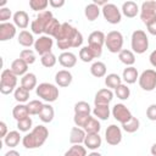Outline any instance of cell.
Masks as SVG:
<instances>
[{
    "mask_svg": "<svg viewBox=\"0 0 156 156\" xmlns=\"http://www.w3.org/2000/svg\"><path fill=\"white\" fill-rule=\"evenodd\" d=\"M48 136H49L48 128L43 124H39V126L34 127L29 133H27L22 138V145L26 149H29V150L38 149V147L44 145Z\"/></svg>",
    "mask_w": 156,
    "mask_h": 156,
    "instance_id": "1",
    "label": "cell"
},
{
    "mask_svg": "<svg viewBox=\"0 0 156 156\" xmlns=\"http://www.w3.org/2000/svg\"><path fill=\"white\" fill-rule=\"evenodd\" d=\"M77 32H78V29L76 27H73L72 24H69L67 22H63L61 24V28H60L57 35L55 37L57 48L62 51H67L68 49L73 48V39H74V35Z\"/></svg>",
    "mask_w": 156,
    "mask_h": 156,
    "instance_id": "2",
    "label": "cell"
},
{
    "mask_svg": "<svg viewBox=\"0 0 156 156\" xmlns=\"http://www.w3.org/2000/svg\"><path fill=\"white\" fill-rule=\"evenodd\" d=\"M17 76L10 68L4 69L0 76V93L4 95L13 93L17 88Z\"/></svg>",
    "mask_w": 156,
    "mask_h": 156,
    "instance_id": "3",
    "label": "cell"
},
{
    "mask_svg": "<svg viewBox=\"0 0 156 156\" xmlns=\"http://www.w3.org/2000/svg\"><path fill=\"white\" fill-rule=\"evenodd\" d=\"M130 46L134 54H138V55L144 54L149 49V38L146 33L141 29L134 30L130 38Z\"/></svg>",
    "mask_w": 156,
    "mask_h": 156,
    "instance_id": "4",
    "label": "cell"
},
{
    "mask_svg": "<svg viewBox=\"0 0 156 156\" xmlns=\"http://www.w3.org/2000/svg\"><path fill=\"white\" fill-rule=\"evenodd\" d=\"M35 93L41 100L46 101L48 104L56 101L58 98V88L51 83H48V82L40 83L35 88Z\"/></svg>",
    "mask_w": 156,
    "mask_h": 156,
    "instance_id": "5",
    "label": "cell"
},
{
    "mask_svg": "<svg viewBox=\"0 0 156 156\" xmlns=\"http://www.w3.org/2000/svg\"><path fill=\"white\" fill-rule=\"evenodd\" d=\"M106 35L101 30H94L88 37V46L93 51L95 58H99L102 54V46L105 45Z\"/></svg>",
    "mask_w": 156,
    "mask_h": 156,
    "instance_id": "6",
    "label": "cell"
},
{
    "mask_svg": "<svg viewBox=\"0 0 156 156\" xmlns=\"http://www.w3.org/2000/svg\"><path fill=\"white\" fill-rule=\"evenodd\" d=\"M52 18H54L52 12L49 11V10H45L43 12H39L38 16L30 23V30H32V33L33 34H37V35H40L41 33H44L45 27L48 26V23Z\"/></svg>",
    "mask_w": 156,
    "mask_h": 156,
    "instance_id": "7",
    "label": "cell"
},
{
    "mask_svg": "<svg viewBox=\"0 0 156 156\" xmlns=\"http://www.w3.org/2000/svg\"><path fill=\"white\" fill-rule=\"evenodd\" d=\"M105 45L112 54H119L123 50V35L118 30H111L106 34Z\"/></svg>",
    "mask_w": 156,
    "mask_h": 156,
    "instance_id": "8",
    "label": "cell"
},
{
    "mask_svg": "<svg viewBox=\"0 0 156 156\" xmlns=\"http://www.w3.org/2000/svg\"><path fill=\"white\" fill-rule=\"evenodd\" d=\"M101 12L104 18L110 24H118L122 20V11L112 2H107L104 7H101Z\"/></svg>",
    "mask_w": 156,
    "mask_h": 156,
    "instance_id": "9",
    "label": "cell"
},
{
    "mask_svg": "<svg viewBox=\"0 0 156 156\" xmlns=\"http://www.w3.org/2000/svg\"><path fill=\"white\" fill-rule=\"evenodd\" d=\"M139 87L145 91H152L156 88V71L145 69L141 72L138 79Z\"/></svg>",
    "mask_w": 156,
    "mask_h": 156,
    "instance_id": "10",
    "label": "cell"
},
{
    "mask_svg": "<svg viewBox=\"0 0 156 156\" xmlns=\"http://www.w3.org/2000/svg\"><path fill=\"white\" fill-rule=\"evenodd\" d=\"M156 17V2L152 0L144 1L140 6V20L144 24H147Z\"/></svg>",
    "mask_w": 156,
    "mask_h": 156,
    "instance_id": "11",
    "label": "cell"
},
{
    "mask_svg": "<svg viewBox=\"0 0 156 156\" xmlns=\"http://www.w3.org/2000/svg\"><path fill=\"white\" fill-rule=\"evenodd\" d=\"M54 45V39L49 35H39L38 39H35L34 43V51L37 54H39L40 56L51 52Z\"/></svg>",
    "mask_w": 156,
    "mask_h": 156,
    "instance_id": "12",
    "label": "cell"
},
{
    "mask_svg": "<svg viewBox=\"0 0 156 156\" xmlns=\"http://www.w3.org/2000/svg\"><path fill=\"white\" fill-rule=\"evenodd\" d=\"M111 113H112L113 118H115L117 122H119L121 124L127 123V122L130 121L132 117H133L132 112L129 111V108H128L124 104H116V105L112 107Z\"/></svg>",
    "mask_w": 156,
    "mask_h": 156,
    "instance_id": "13",
    "label": "cell"
},
{
    "mask_svg": "<svg viewBox=\"0 0 156 156\" xmlns=\"http://www.w3.org/2000/svg\"><path fill=\"white\" fill-rule=\"evenodd\" d=\"M105 140L108 145H118L122 141V129L116 124H110L105 130Z\"/></svg>",
    "mask_w": 156,
    "mask_h": 156,
    "instance_id": "14",
    "label": "cell"
},
{
    "mask_svg": "<svg viewBox=\"0 0 156 156\" xmlns=\"http://www.w3.org/2000/svg\"><path fill=\"white\" fill-rule=\"evenodd\" d=\"M113 99V93L108 88H104L98 90L94 98V105H110Z\"/></svg>",
    "mask_w": 156,
    "mask_h": 156,
    "instance_id": "15",
    "label": "cell"
},
{
    "mask_svg": "<svg viewBox=\"0 0 156 156\" xmlns=\"http://www.w3.org/2000/svg\"><path fill=\"white\" fill-rule=\"evenodd\" d=\"M16 35V26L10 22L0 23V41L11 40Z\"/></svg>",
    "mask_w": 156,
    "mask_h": 156,
    "instance_id": "16",
    "label": "cell"
},
{
    "mask_svg": "<svg viewBox=\"0 0 156 156\" xmlns=\"http://www.w3.org/2000/svg\"><path fill=\"white\" fill-rule=\"evenodd\" d=\"M12 18H13V24H15L17 28L22 29V30H24V29L29 26V16H28V13H27L26 11H23V10L16 11V12L13 13Z\"/></svg>",
    "mask_w": 156,
    "mask_h": 156,
    "instance_id": "17",
    "label": "cell"
},
{
    "mask_svg": "<svg viewBox=\"0 0 156 156\" xmlns=\"http://www.w3.org/2000/svg\"><path fill=\"white\" fill-rule=\"evenodd\" d=\"M58 63L65 68H72L77 63V56L71 51H62L58 55Z\"/></svg>",
    "mask_w": 156,
    "mask_h": 156,
    "instance_id": "18",
    "label": "cell"
},
{
    "mask_svg": "<svg viewBox=\"0 0 156 156\" xmlns=\"http://www.w3.org/2000/svg\"><path fill=\"white\" fill-rule=\"evenodd\" d=\"M72 80H73V76H72V73H71L69 71H67V69H61V71H58V72L55 74V82H56V84H57L58 87H61V88L68 87V85L72 83Z\"/></svg>",
    "mask_w": 156,
    "mask_h": 156,
    "instance_id": "19",
    "label": "cell"
},
{
    "mask_svg": "<svg viewBox=\"0 0 156 156\" xmlns=\"http://www.w3.org/2000/svg\"><path fill=\"white\" fill-rule=\"evenodd\" d=\"M102 139L99 135V133H91V134H87L85 139H84V146L91 151H95L96 149H99L101 146Z\"/></svg>",
    "mask_w": 156,
    "mask_h": 156,
    "instance_id": "20",
    "label": "cell"
},
{
    "mask_svg": "<svg viewBox=\"0 0 156 156\" xmlns=\"http://www.w3.org/2000/svg\"><path fill=\"white\" fill-rule=\"evenodd\" d=\"M121 10H122V13H123L126 17H128V18H134V17L140 12V9H139L138 4L134 2V1H130V0L123 2Z\"/></svg>",
    "mask_w": 156,
    "mask_h": 156,
    "instance_id": "21",
    "label": "cell"
},
{
    "mask_svg": "<svg viewBox=\"0 0 156 156\" xmlns=\"http://www.w3.org/2000/svg\"><path fill=\"white\" fill-rule=\"evenodd\" d=\"M28 63H26L22 58H16L12 61L10 69L17 76V77H23L24 74L28 73Z\"/></svg>",
    "mask_w": 156,
    "mask_h": 156,
    "instance_id": "22",
    "label": "cell"
},
{
    "mask_svg": "<svg viewBox=\"0 0 156 156\" xmlns=\"http://www.w3.org/2000/svg\"><path fill=\"white\" fill-rule=\"evenodd\" d=\"M87 136V133L83 128L79 127H73L71 129L69 133V143L72 145H77V144H84V139Z\"/></svg>",
    "mask_w": 156,
    "mask_h": 156,
    "instance_id": "23",
    "label": "cell"
},
{
    "mask_svg": "<svg viewBox=\"0 0 156 156\" xmlns=\"http://www.w3.org/2000/svg\"><path fill=\"white\" fill-rule=\"evenodd\" d=\"M122 79L127 83V84H134L138 79H139V73L138 69L134 66H129L126 67L122 72Z\"/></svg>",
    "mask_w": 156,
    "mask_h": 156,
    "instance_id": "24",
    "label": "cell"
},
{
    "mask_svg": "<svg viewBox=\"0 0 156 156\" xmlns=\"http://www.w3.org/2000/svg\"><path fill=\"white\" fill-rule=\"evenodd\" d=\"M17 41L20 45L24 46V48H30L32 45H34L35 40H34V37H33V33L32 32H28V30H21L18 37H17Z\"/></svg>",
    "mask_w": 156,
    "mask_h": 156,
    "instance_id": "25",
    "label": "cell"
},
{
    "mask_svg": "<svg viewBox=\"0 0 156 156\" xmlns=\"http://www.w3.org/2000/svg\"><path fill=\"white\" fill-rule=\"evenodd\" d=\"M93 115L98 119L106 121L110 118V115H111L110 106L108 105H95V107L93 108Z\"/></svg>",
    "mask_w": 156,
    "mask_h": 156,
    "instance_id": "26",
    "label": "cell"
},
{
    "mask_svg": "<svg viewBox=\"0 0 156 156\" xmlns=\"http://www.w3.org/2000/svg\"><path fill=\"white\" fill-rule=\"evenodd\" d=\"M20 141H22V138H21V134H20V130H10L7 133V135L4 138V143L6 146L13 149L16 147Z\"/></svg>",
    "mask_w": 156,
    "mask_h": 156,
    "instance_id": "27",
    "label": "cell"
},
{
    "mask_svg": "<svg viewBox=\"0 0 156 156\" xmlns=\"http://www.w3.org/2000/svg\"><path fill=\"white\" fill-rule=\"evenodd\" d=\"M39 119L43 122V123H50L52 119H54V116H55V111H54V107L50 105V104H44L41 111L39 112Z\"/></svg>",
    "mask_w": 156,
    "mask_h": 156,
    "instance_id": "28",
    "label": "cell"
},
{
    "mask_svg": "<svg viewBox=\"0 0 156 156\" xmlns=\"http://www.w3.org/2000/svg\"><path fill=\"white\" fill-rule=\"evenodd\" d=\"M37 83H38L37 82V76L34 73H32V72H28L27 74H24L21 78V85L23 88H26L27 90H29V91L38 87Z\"/></svg>",
    "mask_w": 156,
    "mask_h": 156,
    "instance_id": "29",
    "label": "cell"
},
{
    "mask_svg": "<svg viewBox=\"0 0 156 156\" xmlns=\"http://www.w3.org/2000/svg\"><path fill=\"white\" fill-rule=\"evenodd\" d=\"M30 115H29V111H28V107H27V105H24V104H17L15 107H13V110H12V117L18 122V121H21V119H24V118H27V117H29Z\"/></svg>",
    "mask_w": 156,
    "mask_h": 156,
    "instance_id": "30",
    "label": "cell"
},
{
    "mask_svg": "<svg viewBox=\"0 0 156 156\" xmlns=\"http://www.w3.org/2000/svg\"><path fill=\"white\" fill-rule=\"evenodd\" d=\"M106 72H107V67L104 62L101 61H96L90 66V73L91 76H94L95 78H102L106 77Z\"/></svg>",
    "mask_w": 156,
    "mask_h": 156,
    "instance_id": "31",
    "label": "cell"
},
{
    "mask_svg": "<svg viewBox=\"0 0 156 156\" xmlns=\"http://www.w3.org/2000/svg\"><path fill=\"white\" fill-rule=\"evenodd\" d=\"M118 58L119 61L126 65V67H129V66H133L135 63V55L132 50H127V49H123L119 54H118Z\"/></svg>",
    "mask_w": 156,
    "mask_h": 156,
    "instance_id": "32",
    "label": "cell"
},
{
    "mask_svg": "<svg viewBox=\"0 0 156 156\" xmlns=\"http://www.w3.org/2000/svg\"><path fill=\"white\" fill-rule=\"evenodd\" d=\"M100 11H101V9H100L99 6H96L94 2H91V4H88V5L85 6V9H84V15H85V17H87L88 21L93 22V21H95V20L99 17Z\"/></svg>",
    "mask_w": 156,
    "mask_h": 156,
    "instance_id": "33",
    "label": "cell"
},
{
    "mask_svg": "<svg viewBox=\"0 0 156 156\" xmlns=\"http://www.w3.org/2000/svg\"><path fill=\"white\" fill-rule=\"evenodd\" d=\"M61 24H62V23H60L58 20L54 17V18L48 23V26L45 27V30H44L45 35H49V37H51V38H55V37L57 35L60 28H61Z\"/></svg>",
    "mask_w": 156,
    "mask_h": 156,
    "instance_id": "34",
    "label": "cell"
},
{
    "mask_svg": "<svg viewBox=\"0 0 156 156\" xmlns=\"http://www.w3.org/2000/svg\"><path fill=\"white\" fill-rule=\"evenodd\" d=\"M105 84L108 89H117L121 84H122V78L117 74V73H110L105 77Z\"/></svg>",
    "mask_w": 156,
    "mask_h": 156,
    "instance_id": "35",
    "label": "cell"
},
{
    "mask_svg": "<svg viewBox=\"0 0 156 156\" xmlns=\"http://www.w3.org/2000/svg\"><path fill=\"white\" fill-rule=\"evenodd\" d=\"M13 98H15V100L18 104H24V102H27L29 100V90H27L26 88H23L22 85H20L13 91Z\"/></svg>",
    "mask_w": 156,
    "mask_h": 156,
    "instance_id": "36",
    "label": "cell"
},
{
    "mask_svg": "<svg viewBox=\"0 0 156 156\" xmlns=\"http://www.w3.org/2000/svg\"><path fill=\"white\" fill-rule=\"evenodd\" d=\"M85 130L87 134H91V133H99L101 129V124L99 122L98 118L95 117H90V119L88 121V123L85 124V127L83 128Z\"/></svg>",
    "mask_w": 156,
    "mask_h": 156,
    "instance_id": "37",
    "label": "cell"
},
{
    "mask_svg": "<svg viewBox=\"0 0 156 156\" xmlns=\"http://www.w3.org/2000/svg\"><path fill=\"white\" fill-rule=\"evenodd\" d=\"M63 156H88L87 155V147L83 146L82 144H77V145H72Z\"/></svg>",
    "mask_w": 156,
    "mask_h": 156,
    "instance_id": "38",
    "label": "cell"
},
{
    "mask_svg": "<svg viewBox=\"0 0 156 156\" xmlns=\"http://www.w3.org/2000/svg\"><path fill=\"white\" fill-rule=\"evenodd\" d=\"M139 127H140V121L134 116L132 117L130 121H128L127 123L122 124V129L124 132H127V133H135L139 129Z\"/></svg>",
    "mask_w": 156,
    "mask_h": 156,
    "instance_id": "39",
    "label": "cell"
},
{
    "mask_svg": "<svg viewBox=\"0 0 156 156\" xmlns=\"http://www.w3.org/2000/svg\"><path fill=\"white\" fill-rule=\"evenodd\" d=\"M20 58H22L28 65H33L35 62V60H37L35 51L34 50H30V49H23L20 52Z\"/></svg>",
    "mask_w": 156,
    "mask_h": 156,
    "instance_id": "40",
    "label": "cell"
},
{
    "mask_svg": "<svg viewBox=\"0 0 156 156\" xmlns=\"http://www.w3.org/2000/svg\"><path fill=\"white\" fill-rule=\"evenodd\" d=\"M48 6H49V1L48 0H29V7L33 11L43 12V11L46 10Z\"/></svg>",
    "mask_w": 156,
    "mask_h": 156,
    "instance_id": "41",
    "label": "cell"
},
{
    "mask_svg": "<svg viewBox=\"0 0 156 156\" xmlns=\"http://www.w3.org/2000/svg\"><path fill=\"white\" fill-rule=\"evenodd\" d=\"M40 62H41V65H43L44 67L51 68V67H54V66L56 65L57 58H56V56H55L52 52H49V54H45V55H43V56L40 57Z\"/></svg>",
    "mask_w": 156,
    "mask_h": 156,
    "instance_id": "42",
    "label": "cell"
},
{
    "mask_svg": "<svg viewBox=\"0 0 156 156\" xmlns=\"http://www.w3.org/2000/svg\"><path fill=\"white\" fill-rule=\"evenodd\" d=\"M115 95L119 99V100H128L130 96V89L128 88L127 84H121L116 90H115Z\"/></svg>",
    "mask_w": 156,
    "mask_h": 156,
    "instance_id": "43",
    "label": "cell"
},
{
    "mask_svg": "<svg viewBox=\"0 0 156 156\" xmlns=\"http://www.w3.org/2000/svg\"><path fill=\"white\" fill-rule=\"evenodd\" d=\"M43 106H44V104L40 100H30L27 104V107H28V111H29V115L30 116L39 115V112L41 111Z\"/></svg>",
    "mask_w": 156,
    "mask_h": 156,
    "instance_id": "44",
    "label": "cell"
},
{
    "mask_svg": "<svg viewBox=\"0 0 156 156\" xmlns=\"http://www.w3.org/2000/svg\"><path fill=\"white\" fill-rule=\"evenodd\" d=\"M79 58L83 61V62H91L95 56L93 54V51L90 50V48L87 45V46H83L80 50H79Z\"/></svg>",
    "mask_w": 156,
    "mask_h": 156,
    "instance_id": "45",
    "label": "cell"
},
{
    "mask_svg": "<svg viewBox=\"0 0 156 156\" xmlns=\"http://www.w3.org/2000/svg\"><path fill=\"white\" fill-rule=\"evenodd\" d=\"M90 115H84V113H74V117H73V122L76 124V127H79V128H84L85 124L88 123V121L90 119Z\"/></svg>",
    "mask_w": 156,
    "mask_h": 156,
    "instance_id": "46",
    "label": "cell"
},
{
    "mask_svg": "<svg viewBox=\"0 0 156 156\" xmlns=\"http://www.w3.org/2000/svg\"><path fill=\"white\" fill-rule=\"evenodd\" d=\"M91 108L90 105L87 101H78L74 105V113H84V115H90Z\"/></svg>",
    "mask_w": 156,
    "mask_h": 156,
    "instance_id": "47",
    "label": "cell"
},
{
    "mask_svg": "<svg viewBox=\"0 0 156 156\" xmlns=\"http://www.w3.org/2000/svg\"><path fill=\"white\" fill-rule=\"evenodd\" d=\"M32 126H33V121L30 117H27L24 119H21L17 122V129L20 132H23V133H27L32 129Z\"/></svg>",
    "mask_w": 156,
    "mask_h": 156,
    "instance_id": "48",
    "label": "cell"
},
{
    "mask_svg": "<svg viewBox=\"0 0 156 156\" xmlns=\"http://www.w3.org/2000/svg\"><path fill=\"white\" fill-rule=\"evenodd\" d=\"M11 16H13V15L9 7H0V22L1 23L7 22L11 18Z\"/></svg>",
    "mask_w": 156,
    "mask_h": 156,
    "instance_id": "49",
    "label": "cell"
},
{
    "mask_svg": "<svg viewBox=\"0 0 156 156\" xmlns=\"http://www.w3.org/2000/svg\"><path fill=\"white\" fill-rule=\"evenodd\" d=\"M146 117L150 121H156V104H151L146 108Z\"/></svg>",
    "mask_w": 156,
    "mask_h": 156,
    "instance_id": "50",
    "label": "cell"
},
{
    "mask_svg": "<svg viewBox=\"0 0 156 156\" xmlns=\"http://www.w3.org/2000/svg\"><path fill=\"white\" fill-rule=\"evenodd\" d=\"M146 28H147V32L151 34V35H156V17L154 20H151L147 24H146Z\"/></svg>",
    "mask_w": 156,
    "mask_h": 156,
    "instance_id": "51",
    "label": "cell"
},
{
    "mask_svg": "<svg viewBox=\"0 0 156 156\" xmlns=\"http://www.w3.org/2000/svg\"><path fill=\"white\" fill-rule=\"evenodd\" d=\"M49 5L54 9H60L65 5V0H49Z\"/></svg>",
    "mask_w": 156,
    "mask_h": 156,
    "instance_id": "52",
    "label": "cell"
},
{
    "mask_svg": "<svg viewBox=\"0 0 156 156\" xmlns=\"http://www.w3.org/2000/svg\"><path fill=\"white\" fill-rule=\"evenodd\" d=\"M7 133H9V130H7V126H6V123L5 122H0V138H5L6 135H7Z\"/></svg>",
    "mask_w": 156,
    "mask_h": 156,
    "instance_id": "53",
    "label": "cell"
},
{
    "mask_svg": "<svg viewBox=\"0 0 156 156\" xmlns=\"http://www.w3.org/2000/svg\"><path fill=\"white\" fill-rule=\"evenodd\" d=\"M149 61H150L151 66L156 68V49L150 54V56H149Z\"/></svg>",
    "mask_w": 156,
    "mask_h": 156,
    "instance_id": "54",
    "label": "cell"
},
{
    "mask_svg": "<svg viewBox=\"0 0 156 156\" xmlns=\"http://www.w3.org/2000/svg\"><path fill=\"white\" fill-rule=\"evenodd\" d=\"M4 156H21L20 155V152L17 151V150H15V149H11V150H9Z\"/></svg>",
    "mask_w": 156,
    "mask_h": 156,
    "instance_id": "55",
    "label": "cell"
},
{
    "mask_svg": "<svg viewBox=\"0 0 156 156\" xmlns=\"http://www.w3.org/2000/svg\"><path fill=\"white\" fill-rule=\"evenodd\" d=\"M93 2H94L96 6H99V7H100V6H102V7H104V6L107 4V0H94Z\"/></svg>",
    "mask_w": 156,
    "mask_h": 156,
    "instance_id": "56",
    "label": "cell"
},
{
    "mask_svg": "<svg viewBox=\"0 0 156 156\" xmlns=\"http://www.w3.org/2000/svg\"><path fill=\"white\" fill-rule=\"evenodd\" d=\"M150 152H151L152 156H156V143L152 144V146H151V149H150Z\"/></svg>",
    "mask_w": 156,
    "mask_h": 156,
    "instance_id": "57",
    "label": "cell"
},
{
    "mask_svg": "<svg viewBox=\"0 0 156 156\" xmlns=\"http://www.w3.org/2000/svg\"><path fill=\"white\" fill-rule=\"evenodd\" d=\"M88 156H102L100 152H98V151H91L90 154H88Z\"/></svg>",
    "mask_w": 156,
    "mask_h": 156,
    "instance_id": "58",
    "label": "cell"
},
{
    "mask_svg": "<svg viewBox=\"0 0 156 156\" xmlns=\"http://www.w3.org/2000/svg\"><path fill=\"white\" fill-rule=\"evenodd\" d=\"M155 2H156V1H155Z\"/></svg>",
    "mask_w": 156,
    "mask_h": 156,
    "instance_id": "59",
    "label": "cell"
}]
</instances>
